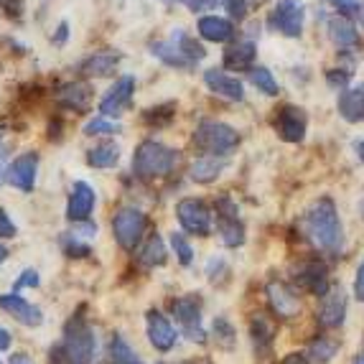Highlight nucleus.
Masks as SVG:
<instances>
[{
	"label": "nucleus",
	"instance_id": "nucleus-9",
	"mask_svg": "<svg viewBox=\"0 0 364 364\" xmlns=\"http://www.w3.org/2000/svg\"><path fill=\"white\" fill-rule=\"evenodd\" d=\"M176 217H178V222H181L183 230L191 232V235L204 237V235H209V232H212V212H209L207 204H204V201H199V199L178 201Z\"/></svg>",
	"mask_w": 364,
	"mask_h": 364
},
{
	"label": "nucleus",
	"instance_id": "nucleus-5",
	"mask_svg": "<svg viewBox=\"0 0 364 364\" xmlns=\"http://www.w3.org/2000/svg\"><path fill=\"white\" fill-rule=\"evenodd\" d=\"M240 143V133L225 122H201L194 133V146L209 156H225Z\"/></svg>",
	"mask_w": 364,
	"mask_h": 364
},
{
	"label": "nucleus",
	"instance_id": "nucleus-48",
	"mask_svg": "<svg viewBox=\"0 0 364 364\" xmlns=\"http://www.w3.org/2000/svg\"><path fill=\"white\" fill-rule=\"evenodd\" d=\"M6 260H8V247H3V245H0V265H3Z\"/></svg>",
	"mask_w": 364,
	"mask_h": 364
},
{
	"label": "nucleus",
	"instance_id": "nucleus-27",
	"mask_svg": "<svg viewBox=\"0 0 364 364\" xmlns=\"http://www.w3.org/2000/svg\"><path fill=\"white\" fill-rule=\"evenodd\" d=\"M166 257H168V250H166V242L161 240L158 235H153L151 240H148L146 245H143V250H140V257L138 262L143 267H158L164 265Z\"/></svg>",
	"mask_w": 364,
	"mask_h": 364
},
{
	"label": "nucleus",
	"instance_id": "nucleus-20",
	"mask_svg": "<svg viewBox=\"0 0 364 364\" xmlns=\"http://www.w3.org/2000/svg\"><path fill=\"white\" fill-rule=\"evenodd\" d=\"M61 107H69L74 112H85L87 107L92 105V87L87 82H69L59 90L56 95Z\"/></svg>",
	"mask_w": 364,
	"mask_h": 364
},
{
	"label": "nucleus",
	"instance_id": "nucleus-44",
	"mask_svg": "<svg viewBox=\"0 0 364 364\" xmlns=\"http://www.w3.org/2000/svg\"><path fill=\"white\" fill-rule=\"evenodd\" d=\"M8 346H11V334H8L6 328H0V352H6Z\"/></svg>",
	"mask_w": 364,
	"mask_h": 364
},
{
	"label": "nucleus",
	"instance_id": "nucleus-54",
	"mask_svg": "<svg viewBox=\"0 0 364 364\" xmlns=\"http://www.w3.org/2000/svg\"><path fill=\"white\" fill-rule=\"evenodd\" d=\"M158 364H166V362H158Z\"/></svg>",
	"mask_w": 364,
	"mask_h": 364
},
{
	"label": "nucleus",
	"instance_id": "nucleus-45",
	"mask_svg": "<svg viewBox=\"0 0 364 364\" xmlns=\"http://www.w3.org/2000/svg\"><path fill=\"white\" fill-rule=\"evenodd\" d=\"M191 11H201V8H207L209 6V0H183Z\"/></svg>",
	"mask_w": 364,
	"mask_h": 364
},
{
	"label": "nucleus",
	"instance_id": "nucleus-22",
	"mask_svg": "<svg viewBox=\"0 0 364 364\" xmlns=\"http://www.w3.org/2000/svg\"><path fill=\"white\" fill-rule=\"evenodd\" d=\"M222 168H225L222 156H207V158L194 161V166L188 168V176H191V181H196V183H212L214 178L222 173Z\"/></svg>",
	"mask_w": 364,
	"mask_h": 364
},
{
	"label": "nucleus",
	"instance_id": "nucleus-41",
	"mask_svg": "<svg viewBox=\"0 0 364 364\" xmlns=\"http://www.w3.org/2000/svg\"><path fill=\"white\" fill-rule=\"evenodd\" d=\"M354 296H357V301H364V260L357 270V278H354Z\"/></svg>",
	"mask_w": 364,
	"mask_h": 364
},
{
	"label": "nucleus",
	"instance_id": "nucleus-3",
	"mask_svg": "<svg viewBox=\"0 0 364 364\" xmlns=\"http://www.w3.org/2000/svg\"><path fill=\"white\" fill-rule=\"evenodd\" d=\"M61 352L72 364H90L95 357V334L85 316H74L64 326V339H61Z\"/></svg>",
	"mask_w": 364,
	"mask_h": 364
},
{
	"label": "nucleus",
	"instance_id": "nucleus-24",
	"mask_svg": "<svg viewBox=\"0 0 364 364\" xmlns=\"http://www.w3.org/2000/svg\"><path fill=\"white\" fill-rule=\"evenodd\" d=\"M339 112L344 120L362 122L364 120V87L362 90H349L339 97Z\"/></svg>",
	"mask_w": 364,
	"mask_h": 364
},
{
	"label": "nucleus",
	"instance_id": "nucleus-15",
	"mask_svg": "<svg viewBox=\"0 0 364 364\" xmlns=\"http://www.w3.org/2000/svg\"><path fill=\"white\" fill-rule=\"evenodd\" d=\"M36 171H38V156L36 153H23L8 168V183L21 188V191H31L33 183H36Z\"/></svg>",
	"mask_w": 364,
	"mask_h": 364
},
{
	"label": "nucleus",
	"instance_id": "nucleus-35",
	"mask_svg": "<svg viewBox=\"0 0 364 364\" xmlns=\"http://www.w3.org/2000/svg\"><path fill=\"white\" fill-rule=\"evenodd\" d=\"M61 247L67 252L69 257H90L92 255V247L82 240H77L74 235H64L61 237Z\"/></svg>",
	"mask_w": 364,
	"mask_h": 364
},
{
	"label": "nucleus",
	"instance_id": "nucleus-11",
	"mask_svg": "<svg viewBox=\"0 0 364 364\" xmlns=\"http://www.w3.org/2000/svg\"><path fill=\"white\" fill-rule=\"evenodd\" d=\"M217 209H219V237H222V242L227 247H240L245 240V227L237 217V207L232 204L230 199H219L217 201Z\"/></svg>",
	"mask_w": 364,
	"mask_h": 364
},
{
	"label": "nucleus",
	"instance_id": "nucleus-51",
	"mask_svg": "<svg viewBox=\"0 0 364 364\" xmlns=\"http://www.w3.org/2000/svg\"><path fill=\"white\" fill-rule=\"evenodd\" d=\"M219 3H222V0H209V6H219ZM227 3V0H225Z\"/></svg>",
	"mask_w": 364,
	"mask_h": 364
},
{
	"label": "nucleus",
	"instance_id": "nucleus-21",
	"mask_svg": "<svg viewBox=\"0 0 364 364\" xmlns=\"http://www.w3.org/2000/svg\"><path fill=\"white\" fill-rule=\"evenodd\" d=\"M199 33H201V38H207V41L222 43L232 38L235 26H232V21L222 18V16H204V18H199Z\"/></svg>",
	"mask_w": 364,
	"mask_h": 364
},
{
	"label": "nucleus",
	"instance_id": "nucleus-10",
	"mask_svg": "<svg viewBox=\"0 0 364 364\" xmlns=\"http://www.w3.org/2000/svg\"><path fill=\"white\" fill-rule=\"evenodd\" d=\"M133 92H135V77L125 74L105 92V97L100 100V112L105 117H120L125 109L133 102Z\"/></svg>",
	"mask_w": 364,
	"mask_h": 364
},
{
	"label": "nucleus",
	"instance_id": "nucleus-12",
	"mask_svg": "<svg viewBox=\"0 0 364 364\" xmlns=\"http://www.w3.org/2000/svg\"><path fill=\"white\" fill-rule=\"evenodd\" d=\"M0 309L6 311L11 318H16L18 323H23V326L33 328V326H41L43 323L41 309H36L31 301H26L21 293H3V296H0Z\"/></svg>",
	"mask_w": 364,
	"mask_h": 364
},
{
	"label": "nucleus",
	"instance_id": "nucleus-40",
	"mask_svg": "<svg viewBox=\"0 0 364 364\" xmlns=\"http://www.w3.org/2000/svg\"><path fill=\"white\" fill-rule=\"evenodd\" d=\"M227 8L235 18H242L245 13H247V0H227Z\"/></svg>",
	"mask_w": 364,
	"mask_h": 364
},
{
	"label": "nucleus",
	"instance_id": "nucleus-26",
	"mask_svg": "<svg viewBox=\"0 0 364 364\" xmlns=\"http://www.w3.org/2000/svg\"><path fill=\"white\" fill-rule=\"evenodd\" d=\"M120 161V146L117 143H100L87 151V164L92 168H112Z\"/></svg>",
	"mask_w": 364,
	"mask_h": 364
},
{
	"label": "nucleus",
	"instance_id": "nucleus-36",
	"mask_svg": "<svg viewBox=\"0 0 364 364\" xmlns=\"http://www.w3.org/2000/svg\"><path fill=\"white\" fill-rule=\"evenodd\" d=\"M85 133L87 135H115V133H120V125L112 122V120H107V117H97V120L87 122Z\"/></svg>",
	"mask_w": 364,
	"mask_h": 364
},
{
	"label": "nucleus",
	"instance_id": "nucleus-4",
	"mask_svg": "<svg viewBox=\"0 0 364 364\" xmlns=\"http://www.w3.org/2000/svg\"><path fill=\"white\" fill-rule=\"evenodd\" d=\"M151 51L161 61L171 64L178 69H191L199 59H204V49L201 43H196L194 38H188L186 33H173L168 41H156L151 43Z\"/></svg>",
	"mask_w": 364,
	"mask_h": 364
},
{
	"label": "nucleus",
	"instance_id": "nucleus-39",
	"mask_svg": "<svg viewBox=\"0 0 364 364\" xmlns=\"http://www.w3.org/2000/svg\"><path fill=\"white\" fill-rule=\"evenodd\" d=\"M331 3H334V6L344 13V18H349V16H354V13L359 11L357 0H331Z\"/></svg>",
	"mask_w": 364,
	"mask_h": 364
},
{
	"label": "nucleus",
	"instance_id": "nucleus-30",
	"mask_svg": "<svg viewBox=\"0 0 364 364\" xmlns=\"http://www.w3.org/2000/svg\"><path fill=\"white\" fill-rule=\"evenodd\" d=\"M109 357H112V364H143V359L135 354L133 346L117 334L109 341Z\"/></svg>",
	"mask_w": 364,
	"mask_h": 364
},
{
	"label": "nucleus",
	"instance_id": "nucleus-53",
	"mask_svg": "<svg viewBox=\"0 0 364 364\" xmlns=\"http://www.w3.org/2000/svg\"><path fill=\"white\" fill-rule=\"evenodd\" d=\"M168 3H176V0H168ZM181 3H183V0H181Z\"/></svg>",
	"mask_w": 364,
	"mask_h": 364
},
{
	"label": "nucleus",
	"instance_id": "nucleus-17",
	"mask_svg": "<svg viewBox=\"0 0 364 364\" xmlns=\"http://www.w3.org/2000/svg\"><path fill=\"white\" fill-rule=\"evenodd\" d=\"M204 82L214 95H222L227 100H242L245 97V87L240 79H235L232 74L222 72V69H207L204 72Z\"/></svg>",
	"mask_w": 364,
	"mask_h": 364
},
{
	"label": "nucleus",
	"instance_id": "nucleus-13",
	"mask_svg": "<svg viewBox=\"0 0 364 364\" xmlns=\"http://www.w3.org/2000/svg\"><path fill=\"white\" fill-rule=\"evenodd\" d=\"M146 323H148V339H151V344L156 346L158 352L173 349V344H176V328H173V323H171L161 311H156V309L148 311Z\"/></svg>",
	"mask_w": 364,
	"mask_h": 364
},
{
	"label": "nucleus",
	"instance_id": "nucleus-55",
	"mask_svg": "<svg viewBox=\"0 0 364 364\" xmlns=\"http://www.w3.org/2000/svg\"><path fill=\"white\" fill-rule=\"evenodd\" d=\"M0 364H3V362H0Z\"/></svg>",
	"mask_w": 364,
	"mask_h": 364
},
{
	"label": "nucleus",
	"instance_id": "nucleus-7",
	"mask_svg": "<svg viewBox=\"0 0 364 364\" xmlns=\"http://www.w3.org/2000/svg\"><path fill=\"white\" fill-rule=\"evenodd\" d=\"M146 214L138 212L133 207H125L112 217V232L115 240L122 250H135V245L140 242V237L146 232Z\"/></svg>",
	"mask_w": 364,
	"mask_h": 364
},
{
	"label": "nucleus",
	"instance_id": "nucleus-25",
	"mask_svg": "<svg viewBox=\"0 0 364 364\" xmlns=\"http://www.w3.org/2000/svg\"><path fill=\"white\" fill-rule=\"evenodd\" d=\"M255 59V43L250 38H242V41L232 43L225 54V64L230 69H247Z\"/></svg>",
	"mask_w": 364,
	"mask_h": 364
},
{
	"label": "nucleus",
	"instance_id": "nucleus-29",
	"mask_svg": "<svg viewBox=\"0 0 364 364\" xmlns=\"http://www.w3.org/2000/svg\"><path fill=\"white\" fill-rule=\"evenodd\" d=\"M301 280L306 283V288H309L311 293H326V267L321 265L318 260H311L306 262L304 273H301Z\"/></svg>",
	"mask_w": 364,
	"mask_h": 364
},
{
	"label": "nucleus",
	"instance_id": "nucleus-18",
	"mask_svg": "<svg viewBox=\"0 0 364 364\" xmlns=\"http://www.w3.org/2000/svg\"><path fill=\"white\" fill-rule=\"evenodd\" d=\"M344 316H346V293L341 288H334V291H328L323 296V304L321 311H318V321L323 326L334 328L344 323Z\"/></svg>",
	"mask_w": 364,
	"mask_h": 364
},
{
	"label": "nucleus",
	"instance_id": "nucleus-37",
	"mask_svg": "<svg viewBox=\"0 0 364 364\" xmlns=\"http://www.w3.org/2000/svg\"><path fill=\"white\" fill-rule=\"evenodd\" d=\"M38 283H41L38 273L28 267V270H23V273L16 278V283H13V288H16V291H13V293H21V291H26V288H38Z\"/></svg>",
	"mask_w": 364,
	"mask_h": 364
},
{
	"label": "nucleus",
	"instance_id": "nucleus-47",
	"mask_svg": "<svg viewBox=\"0 0 364 364\" xmlns=\"http://www.w3.org/2000/svg\"><path fill=\"white\" fill-rule=\"evenodd\" d=\"M67 41V23H61V31H56V38L54 43H64Z\"/></svg>",
	"mask_w": 364,
	"mask_h": 364
},
{
	"label": "nucleus",
	"instance_id": "nucleus-34",
	"mask_svg": "<svg viewBox=\"0 0 364 364\" xmlns=\"http://www.w3.org/2000/svg\"><path fill=\"white\" fill-rule=\"evenodd\" d=\"M171 247H173V252H176V257H178L181 265H191V260H194V250H191V245H188L186 237H181L178 232H173V235H171Z\"/></svg>",
	"mask_w": 364,
	"mask_h": 364
},
{
	"label": "nucleus",
	"instance_id": "nucleus-16",
	"mask_svg": "<svg viewBox=\"0 0 364 364\" xmlns=\"http://www.w3.org/2000/svg\"><path fill=\"white\" fill-rule=\"evenodd\" d=\"M275 128H278V135L288 143H298V140H304L306 135V112L298 107H283L278 112V122H275Z\"/></svg>",
	"mask_w": 364,
	"mask_h": 364
},
{
	"label": "nucleus",
	"instance_id": "nucleus-31",
	"mask_svg": "<svg viewBox=\"0 0 364 364\" xmlns=\"http://www.w3.org/2000/svg\"><path fill=\"white\" fill-rule=\"evenodd\" d=\"M250 82L260 92H265V95H273V97L278 95V82H275L273 74L267 72V69H260V67L252 69V72H250Z\"/></svg>",
	"mask_w": 364,
	"mask_h": 364
},
{
	"label": "nucleus",
	"instance_id": "nucleus-42",
	"mask_svg": "<svg viewBox=\"0 0 364 364\" xmlns=\"http://www.w3.org/2000/svg\"><path fill=\"white\" fill-rule=\"evenodd\" d=\"M51 364H72L67 357H64V352H61V346H54L51 349Z\"/></svg>",
	"mask_w": 364,
	"mask_h": 364
},
{
	"label": "nucleus",
	"instance_id": "nucleus-38",
	"mask_svg": "<svg viewBox=\"0 0 364 364\" xmlns=\"http://www.w3.org/2000/svg\"><path fill=\"white\" fill-rule=\"evenodd\" d=\"M11 237H16V225L6 209H0V240H11Z\"/></svg>",
	"mask_w": 364,
	"mask_h": 364
},
{
	"label": "nucleus",
	"instance_id": "nucleus-8",
	"mask_svg": "<svg viewBox=\"0 0 364 364\" xmlns=\"http://www.w3.org/2000/svg\"><path fill=\"white\" fill-rule=\"evenodd\" d=\"M304 18H306V8L301 0H280L278 6L270 13V23L275 31L286 33V36L296 38L301 36L304 31Z\"/></svg>",
	"mask_w": 364,
	"mask_h": 364
},
{
	"label": "nucleus",
	"instance_id": "nucleus-23",
	"mask_svg": "<svg viewBox=\"0 0 364 364\" xmlns=\"http://www.w3.org/2000/svg\"><path fill=\"white\" fill-rule=\"evenodd\" d=\"M328 36L334 38V43L339 46V49H352V46H357V41H359L357 28H354L352 21L344 18V16L331 18V23H328Z\"/></svg>",
	"mask_w": 364,
	"mask_h": 364
},
{
	"label": "nucleus",
	"instance_id": "nucleus-14",
	"mask_svg": "<svg viewBox=\"0 0 364 364\" xmlns=\"http://www.w3.org/2000/svg\"><path fill=\"white\" fill-rule=\"evenodd\" d=\"M95 201H97V196H95V188L90 186L87 181H77L72 188V196H69V204H67V217L72 219L74 225H79V222H87L92 214V209H95Z\"/></svg>",
	"mask_w": 364,
	"mask_h": 364
},
{
	"label": "nucleus",
	"instance_id": "nucleus-52",
	"mask_svg": "<svg viewBox=\"0 0 364 364\" xmlns=\"http://www.w3.org/2000/svg\"><path fill=\"white\" fill-rule=\"evenodd\" d=\"M359 18H362V23H364V6L359 8Z\"/></svg>",
	"mask_w": 364,
	"mask_h": 364
},
{
	"label": "nucleus",
	"instance_id": "nucleus-1",
	"mask_svg": "<svg viewBox=\"0 0 364 364\" xmlns=\"http://www.w3.org/2000/svg\"><path fill=\"white\" fill-rule=\"evenodd\" d=\"M304 227L311 242H316V247H321L323 252H339L344 245L339 212H336L331 199H318L316 204H311L304 217Z\"/></svg>",
	"mask_w": 364,
	"mask_h": 364
},
{
	"label": "nucleus",
	"instance_id": "nucleus-28",
	"mask_svg": "<svg viewBox=\"0 0 364 364\" xmlns=\"http://www.w3.org/2000/svg\"><path fill=\"white\" fill-rule=\"evenodd\" d=\"M117 64H120V54H115V51H100V54H92L90 59L82 64V72L85 74H109V72H115Z\"/></svg>",
	"mask_w": 364,
	"mask_h": 364
},
{
	"label": "nucleus",
	"instance_id": "nucleus-49",
	"mask_svg": "<svg viewBox=\"0 0 364 364\" xmlns=\"http://www.w3.org/2000/svg\"><path fill=\"white\" fill-rule=\"evenodd\" d=\"M352 364H364V346L359 349V354L354 357V362H352Z\"/></svg>",
	"mask_w": 364,
	"mask_h": 364
},
{
	"label": "nucleus",
	"instance_id": "nucleus-32",
	"mask_svg": "<svg viewBox=\"0 0 364 364\" xmlns=\"http://www.w3.org/2000/svg\"><path fill=\"white\" fill-rule=\"evenodd\" d=\"M273 323L267 321L262 314H255L252 316V339L257 341V344H267V341L273 339Z\"/></svg>",
	"mask_w": 364,
	"mask_h": 364
},
{
	"label": "nucleus",
	"instance_id": "nucleus-43",
	"mask_svg": "<svg viewBox=\"0 0 364 364\" xmlns=\"http://www.w3.org/2000/svg\"><path fill=\"white\" fill-rule=\"evenodd\" d=\"M280 364H309V359H306L304 354H288V357H283Z\"/></svg>",
	"mask_w": 364,
	"mask_h": 364
},
{
	"label": "nucleus",
	"instance_id": "nucleus-19",
	"mask_svg": "<svg viewBox=\"0 0 364 364\" xmlns=\"http://www.w3.org/2000/svg\"><path fill=\"white\" fill-rule=\"evenodd\" d=\"M265 293H267V304L273 306L283 318H291V316H296L301 311L296 293L288 286H283V283H267Z\"/></svg>",
	"mask_w": 364,
	"mask_h": 364
},
{
	"label": "nucleus",
	"instance_id": "nucleus-2",
	"mask_svg": "<svg viewBox=\"0 0 364 364\" xmlns=\"http://www.w3.org/2000/svg\"><path fill=\"white\" fill-rule=\"evenodd\" d=\"M178 161V153L173 148L164 146V143H156V140H146L143 146H138L133 156V171L135 176L140 178H156L166 176L173 171Z\"/></svg>",
	"mask_w": 364,
	"mask_h": 364
},
{
	"label": "nucleus",
	"instance_id": "nucleus-50",
	"mask_svg": "<svg viewBox=\"0 0 364 364\" xmlns=\"http://www.w3.org/2000/svg\"><path fill=\"white\" fill-rule=\"evenodd\" d=\"M357 153H359V158L364 161V140H359V143H357Z\"/></svg>",
	"mask_w": 364,
	"mask_h": 364
},
{
	"label": "nucleus",
	"instance_id": "nucleus-46",
	"mask_svg": "<svg viewBox=\"0 0 364 364\" xmlns=\"http://www.w3.org/2000/svg\"><path fill=\"white\" fill-rule=\"evenodd\" d=\"M11 364H33V362H31V357H28V354H13Z\"/></svg>",
	"mask_w": 364,
	"mask_h": 364
},
{
	"label": "nucleus",
	"instance_id": "nucleus-33",
	"mask_svg": "<svg viewBox=\"0 0 364 364\" xmlns=\"http://www.w3.org/2000/svg\"><path fill=\"white\" fill-rule=\"evenodd\" d=\"M336 341H331V339H316L314 344H311V359L314 362H328V359L334 357L336 354Z\"/></svg>",
	"mask_w": 364,
	"mask_h": 364
},
{
	"label": "nucleus",
	"instance_id": "nucleus-6",
	"mask_svg": "<svg viewBox=\"0 0 364 364\" xmlns=\"http://www.w3.org/2000/svg\"><path fill=\"white\" fill-rule=\"evenodd\" d=\"M173 316H176L178 326H181V334L186 336L188 341L194 344H204L207 339V331L201 326V301L199 296L188 293V296H181L173 301Z\"/></svg>",
	"mask_w": 364,
	"mask_h": 364
}]
</instances>
